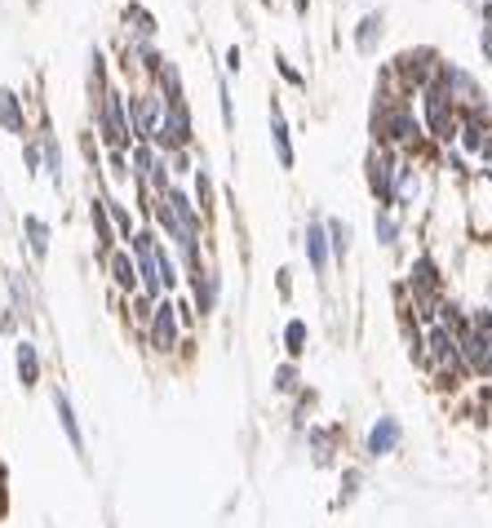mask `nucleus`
I'll list each match as a JSON object with an SVG mask.
<instances>
[{"mask_svg":"<svg viewBox=\"0 0 492 528\" xmlns=\"http://www.w3.org/2000/svg\"><path fill=\"white\" fill-rule=\"evenodd\" d=\"M191 173H196V191H191V200H196V209L209 218V214H213V178H209L204 164H196Z\"/></svg>","mask_w":492,"mask_h":528,"instance_id":"30","label":"nucleus"},{"mask_svg":"<svg viewBox=\"0 0 492 528\" xmlns=\"http://www.w3.org/2000/svg\"><path fill=\"white\" fill-rule=\"evenodd\" d=\"M142 342H146L155 356H173V351L182 347V324H178V306H173V298H169V293H164V298H155Z\"/></svg>","mask_w":492,"mask_h":528,"instance_id":"1","label":"nucleus"},{"mask_svg":"<svg viewBox=\"0 0 492 528\" xmlns=\"http://www.w3.org/2000/svg\"><path fill=\"white\" fill-rule=\"evenodd\" d=\"M364 178H369V191H372V200H377V209H395V155L386 147H372L369 151Z\"/></svg>","mask_w":492,"mask_h":528,"instance_id":"6","label":"nucleus"},{"mask_svg":"<svg viewBox=\"0 0 492 528\" xmlns=\"http://www.w3.org/2000/svg\"><path fill=\"white\" fill-rule=\"evenodd\" d=\"M4 284H9V306L18 311V320H27V315L36 311V298H31L27 275H22V271H9V275H4Z\"/></svg>","mask_w":492,"mask_h":528,"instance_id":"25","label":"nucleus"},{"mask_svg":"<svg viewBox=\"0 0 492 528\" xmlns=\"http://www.w3.org/2000/svg\"><path fill=\"white\" fill-rule=\"evenodd\" d=\"M338 426H306V448H311V462L315 466H338Z\"/></svg>","mask_w":492,"mask_h":528,"instance_id":"15","label":"nucleus"},{"mask_svg":"<svg viewBox=\"0 0 492 528\" xmlns=\"http://www.w3.org/2000/svg\"><path fill=\"white\" fill-rule=\"evenodd\" d=\"M124 22H133V36H138V40H151V31H155L151 13H146V9H138V4H129V9H124Z\"/></svg>","mask_w":492,"mask_h":528,"instance_id":"33","label":"nucleus"},{"mask_svg":"<svg viewBox=\"0 0 492 528\" xmlns=\"http://www.w3.org/2000/svg\"><path fill=\"white\" fill-rule=\"evenodd\" d=\"M0 333H13L18 338V311L13 306H0Z\"/></svg>","mask_w":492,"mask_h":528,"instance_id":"35","label":"nucleus"},{"mask_svg":"<svg viewBox=\"0 0 492 528\" xmlns=\"http://www.w3.org/2000/svg\"><path fill=\"white\" fill-rule=\"evenodd\" d=\"M103 266H107V275H112V289L116 293H124V298H133L138 293V266H133V258H129V249H112L107 258H103Z\"/></svg>","mask_w":492,"mask_h":528,"instance_id":"16","label":"nucleus"},{"mask_svg":"<svg viewBox=\"0 0 492 528\" xmlns=\"http://www.w3.org/2000/svg\"><path fill=\"white\" fill-rule=\"evenodd\" d=\"M151 147L164 151V155L191 147V112H187V103H164V116H160V125H155Z\"/></svg>","mask_w":492,"mask_h":528,"instance_id":"3","label":"nucleus"},{"mask_svg":"<svg viewBox=\"0 0 492 528\" xmlns=\"http://www.w3.org/2000/svg\"><path fill=\"white\" fill-rule=\"evenodd\" d=\"M22 160H27V169L36 173V169H40V142H27V147H22Z\"/></svg>","mask_w":492,"mask_h":528,"instance_id":"38","label":"nucleus"},{"mask_svg":"<svg viewBox=\"0 0 492 528\" xmlns=\"http://www.w3.org/2000/svg\"><path fill=\"white\" fill-rule=\"evenodd\" d=\"M0 125L9 133H27V116H22V103H18V94L13 89H0Z\"/></svg>","mask_w":492,"mask_h":528,"instance_id":"26","label":"nucleus"},{"mask_svg":"<svg viewBox=\"0 0 492 528\" xmlns=\"http://www.w3.org/2000/svg\"><path fill=\"white\" fill-rule=\"evenodd\" d=\"M9 515V466L0 462V520Z\"/></svg>","mask_w":492,"mask_h":528,"instance_id":"36","label":"nucleus"},{"mask_svg":"<svg viewBox=\"0 0 492 528\" xmlns=\"http://www.w3.org/2000/svg\"><path fill=\"white\" fill-rule=\"evenodd\" d=\"M302 249H306V266H311V275H315V280H329L333 254H329V231H324V218H306Z\"/></svg>","mask_w":492,"mask_h":528,"instance_id":"10","label":"nucleus"},{"mask_svg":"<svg viewBox=\"0 0 492 528\" xmlns=\"http://www.w3.org/2000/svg\"><path fill=\"white\" fill-rule=\"evenodd\" d=\"M404 448V422L395 413H377L364 431V462H381V457H395Z\"/></svg>","mask_w":492,"mask_h":528,"instance_id":"4","label":"nucleus"},{"mask_svg":"<svg viewBox=\"0 0 492 528\" xmlns=\"http://www.w3.org/2000/svg\"><path fill=\"white\" fill-rule=\"evenodd\" d=\"M155 85H160V98L164 103H182V76H178V67L164 58V67L155 71Z\"/></svg>","mask_w":492,"mask_h":528,"instance_id":"29","label":"nucleus"},{"mask_svg":"<svg viewBox=\"0 0 492 528\" xmlns=\"http://www.w3.org/2000/svg\"><path fill=\"white\" fill-rule=\"evenodd\" d=\"M275 284H279V298L288 302V293H293V271H288V266H279V271H275Z\"/></svg>","mask_w":492,"mask_h":528,"instance_id":"37","label":"nucleus"},{"mask_svg":"<svg viewBox=\"0 0 492 528\" xmlns=\"http://www.w3.org/2000/svg\"><path fill=\"white\" fill-rule=\"evenodd\" d=\"M103 205H107V218H112V227H116V240H124V245H129V236L138 231V222H133V214L124 209V205H121V200H116V196H107V191H103Z\"/></svg>","mask_w":492,"mask_h":528,"instance_id":"28","label":"nucleus"},{"mask_svg":"<svg viewBox=\"0 0 492 528\" xmlns=\"http://www.w3.org/2000/svg\"><path fill=\"white\" fill-rule=\"evenodd\" d=\"M22 240H27V254H31L36 263H45L54 231H49V222H45L40 214H22Z\"/></svg>","mask_w":492,"mask_h":528,"instance_id":"18","label":"nucleus"},{"mask_svg":"<svg viewBox=\"0 0 492 528\" xmlns=\"http://www.w3.org/2000/svg\"><path fill=\"white\" fill-rule=\"evenodd\" d=\"M112 173H116V178L129 173V155H124V151H112Z\"/></svg>","mask_w":492,"mask_h":528,"instance_id":"39","label":"nucleus"},{"mask_svg":"<svg viewBox=\"0 0 492 528\" xmlns=\"http://www.w3.org/2000/svg\"><path fill=\"white\" fill-rule=\"evenodd\" d=\"M372 236H377L381 249H395V245L404 240V222H399V214H395V209H377V214H372Z\"/></svg>","mask_w":492,"mask_h":528,"instance_id":"24","label":"nucleus"},{"mask_svg":"<svg viewBox=\"0 0 492 528\" xmlns=\"http://www.w3.org/2000/svg\"><path fill=\"white\" fill-rule=\"evenodd\" d=\"M271 391L279 399H293L306 391V378H302V365H293V360H279L275 369H271Z\"/></svg>","mask_w":492,"mask_h":528,"instance_id":"19","label":"nucleus"},{"mask_svg":"<svg viewBox=\"0 0 492 528\" xmlns=\"http://www.w3.org/2000/svg\"><path fill=\"white\" fill-rule=\"evenodd\" d=\"M421 103H426V125H430V133H435L439 142H453V138H457V112H453V98H448L439 85H430V89H421Z\"/></svg>","mask_w":492,"mask_h":528,"instance_id":"8","label":"nucleus"},{"mask_svg":"<svg viewBox=\"0 0 492 528\" xmlns=\"http://www.w3.org/2000/svg\"><path fill=\"white\" fill-rule=\"evenodd\" d=\"M40 151H45V173H49V182L58 187V182H63V151H58L54 133H40Z\"/></svg>","mask_w":492,"mask_h":528,"instance_id":"31","label":"nucleus"},{"mask_svg":"<svg viewBox=\"0 0 492 528\" xmlns=\"http://www.w3.org/2000/svg\"><path fill=\"white\" fill-rule=\"evenodd\" d=\"M227 67H231V71H240V49H236V45L227 49Z\"/></svg>","mask_w":492,"mask_h":528,"instance_id":"40","label":"nucleus"},{"mask_svg":"<svg viewBox=\"0 0 492 528\" xmlns=\"http://www.w3.org/2000/svg\"><path fill=\"white\" fill-rule=\"evenodd\" d=\"M89 222H94V254H98V258H107L112 249H121V240H116V227H112V218H107L103 196H94V200H89Z\"/></svg>","mask_w":492,"mask_h":528,"instance_id":"17","label":"nucleus"},{"mask_svg":"<svg viewBox=\"0 0 492 528\" xmlns=\"http://www.w3.org/2000/svg\"><path fill=\"white\" fill-rule=\"evenodd\" d=\"M271 142H275V160H279V169H293V138H288V121H284V112H279V103H271Z\"/></svg>","mask_w":492,"mask_h":528,"instance_id":"23","label":"nucleus"},{"mask_svg":"<svg viewBox=\"0 0 492 528\" xmlns=\"http://www.w3.org/2000/svg\"><path fill=\"white\" fill-rule=\"evenodd\" d=\"M279 71H284V80H293V85H302V76H297V71H293V67H288L284 58H279Z\"/></svg>","mask_w":492,"mask_h":528,"instance_id":"41","label":"nucleus"},{"mask_svg":"<svg viewBox=\"0 0 492 528\" xmlns=\"http://www.w3.org/2000/svg\"><path fill=\"white\" fill-rule=\"evenodd\" d=\"M479 45H484V54L492 58V27H484V31H479Z\"/></svg>","mask_w":492,"mask_h":528,"instance_id":"42","label":"nucleus"},{"mask_svg":"<svg viewBox=\"0 0 492 528\" xmlns=\"http://www.w3.org/2000/svg\"><path fill=\"white\" fill-rule=\"evenodd\" d=\"M49 404H54V417H58V426H63V435H67V444L76 448V457H89L85 448V426H80V413H76V404H71V396L63 391V387H54L49 391Z\"/></svg>","mask_w":492,"mask_h":528,"instance_id":"13","label":"nucleus"},{"mask_svg":"<svg viewBox=\"0 0 492 528\" xmlns=\"http://www.w3.org/2000/svg\"><path fill=\"white\" fill-rule=\"evenodd\" d=\"M324 231H329V254H333V266H346V258H351V240H355L351 222H346V218H324Z\"/></svg>","mask_w":492,"mask_h":528,"instance_id":"22","label":"nucleus"},{"mask_svg":"<svg viewBox=\"0 0 492 528\" xmlns=\"http://www.w3.org/2000/svg\"><path fill=\"white\" fill-rule=\"evenodd\" d=\"M395 71H399V76H408L417 89H430V85H439L444 63H439L430 49H408V54H399V58H395Z\"/></svg>","mask_w":492,"mask_h":528,"instance_id":"9","label":"nucleus"},{"mask_svg":"<svg viewBox=\"0 0 492 528\" xmlns=\"http://www.w3.org/2000/svg\"><path fill=\"white\" fill-rule=\"evenodd\" d=\"M98 130H103L112 151H124V147H129L133 125H129V98H124L121 89H107V94L98 98Z\"/></svg>","mask_w":492,"mask_h":528,"instance_id":"2","label":"nucleus"},{"mask_svg":"<svg viewBox=\"0 0 492 528\" xmlns=\"http://www.w3.org/2000/svg\"><path fill=\"white\" fill-rule=\"evenodd\" d=\"M377 40H381V13H369V18L360 22V31H355V49H360V54H372Z\"/></svg>","mask_w":492,"mask_h":528,"instance_id":"32","label":"nucleus"},{"mask_svg":"<svg viewBox=\"0 0 492 528\" xmlns=\"http://www.w3.org/2000/svg\"><path fill=\"white\" fill-rule=\"evenodd\" d=\"M218 107H222V125L231 130V125H236V112H231V89H227L222 76H218Z\"/></svg>","mask_w":492,"mask_h":528,"instance_id":"34","label":"nucleus"},{"mask_svg":"<svg viewBox=\"0 0 492 528\" xmlns=\"http://www.w3.org/2000/svg\"><path fill=\"white\" fill-rule=\"evenodd\" d=\"M408 298H444V271L430 254H417L408 266Z\"/></svg>","mask_w":492,"mask_h":528,"instance_id":"11","label":"nucleus"},{"mask_svg":"<svg viewBox=\"0 0 492 528\" xmlns=\"http://www.w3.org/2000/svg\"><path fill=\"white\" fill-rule=\"evenodd\" d=\"M182 284H187L191 306H196V315H200V320L218 311V302H222V275H218L213 266H200V271L182 275Z\"/></svg>","mask_w":492,"mask_h":528,"instance_id":"7","label":"nucleus"},{"mask_svg":"<svg viewBox=\"0 0 492 528\" xmlns=\"http://www.w3.org/2000/svg\"><path fill=\"white\" fill-rule=\"evenodd\" d=\"M372 130L381 133L386 142H404L408 147V142H417L421 125H417L408 103H381V107H372Z\"/></svg>","mask_w":492,"mask_h":528,"instance_id":"5","label":"nucleus"},{"mask_svg":"<svg viewBox=\"0 0 492 528\" xmlns=\"http://www.w3.org/2000/svg\"><path fill=\"white\" fill-rule=\"evenodd\" d=\"M279 342H284V360H293V365H302V356H306V347H311V324H306L302 315H293V320L284 324V333H279Z\"/></svg>","mask_w":492,"mask_h":528,"instance_id":"20","label":"nucleus"},{"mask_svg":"<svg viewBox=\"0 0 492 528\" xmlns=\"http://www.w3.org/2000/svg\"><path fill=\"white\" fill-rule=\"evenodd\" d=\"M413 196H417V173L404 160V164H395V214L399 209H413Z\"/></svg>","mask_w":492,"mask_h":528,"instance_id":"27","label":"nucleus"},{"mask_svg":"<svg viewBox=\"0 0 492 528\" xmlns=\"http://www.w3.org/2000/svg\"><path fill=\"white\" fill-rule=\"evenodd\" d=\"M479 155H484V160H492V133H484V147H479Z\"/></svg>","mask_w":492,"mask_h":528,"instance_id":"43","label":"nucleus"},{"mask_svg":"<svg viewBox=\"0 0 492 528\" xmlns=\"http://www.w3.org/2000/svg\"><path fill=\"white\" fill-rule=\"evenodd\" d=\"M160 116H164V98H160V94H138V98H129V125H133V138H138V142H151V138H155Z\"/></svg>","mask_w":492,"mask_h":528,"instance_id":"12","label":"nucleus"},{"mask_svg":"<svg viewBox=\"0 0 492 528\" xmlns=\"http://www.w3.org/2000/svg\"><path fill=\"white\" fill-rule=\"evenodd\" d=\"M364 466H342V475H338V498H333V511H351L355 507V498L364 493Z\"/></svg>","mask_w":492,"mask_h":528,"instance_id":"21","label":"nucleus"},{"mask_svg":"<svg viewBox=\"0 0 492 528\" xmlns=\"http://www.w3.org/2000/svg\"><path fill=\"white\" fill-rule=\"evenodd\" d=\"M13 373H18V387L22 391H36L40 378H45V360H40V347L31 338H18L13 342Z\"/></svg>","mask_w":492,"mask_h":528,"instance_id":"14","label":"nucleus"}]
</instances>
